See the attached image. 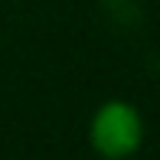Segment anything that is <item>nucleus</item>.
<instances>
[{"label":"nucleus","instance_id":"1","mask_svg":"<svg viewBox=\"0 0 160 160\" xmlns=\"http://www.w3.org/2000/svg\"><path fill=\"white\" fill-rule=\"evenodd\" d=\"M144 144V118L137 105L124 98H108L88 121V147L101 160H128Z\"/></svg>","mask_w":160,"mask_h":160}]
</instances>
